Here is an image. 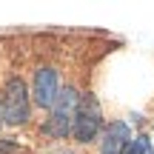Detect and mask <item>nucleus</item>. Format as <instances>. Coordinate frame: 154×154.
<instances>
[{"label": "nucleus", "mask_w": 154, "mask_h": 154, "mask_svg": "<svg viewBox=\"0 0 154 154\" xmlns=\"http://www.w3.org/2000/svg\"><path fill=\"white\" fill-rule=\"evenodd\" d=\"M3 97V120L6 126H23L29 123V114H32V97H29V88L20 77H9L0 91Z\"/></svg>", "instance_id": "1"}, {"label": "nucleus", "mask_w": 154, "mask_h": 154, "mask_svg": "<svg viewBox=\"0 0 154 154\" xmlns=\"http://www.w3.org/2000/svg\"><path fill=\"white\" fill-rule=\"evenodd\" d=\"M80 100H83V97L74 91L72 86H66V88L60 91V100L54 103V109H51V114H49V123H46V131H49L51 137L63 140V137H69V134H72Z\"/></svg>", "instance_id": "2"}, {"label": "nucleus", "mask_w": 154, "mask_h": 154, "mask_svg": "<svg viewBox=\"0 0 154 154\" xmlns=\"http://www.w3.org/2000/svg\"><path fill=\"white\" fill-rule=\"evenodd\" d=\"M100 128H103V111H100L97 97L83 94L80 106H77V117H74L72 137L77 140V143H91V140H97Z\"/></svg>", "instance_id": "3"}, {"label": "nucleus", "mask_w": 154, "mask_h": 154, "mask_svg": "<svg viewBox=\"0 0 154 154\" xmlns=\"http://www.w3.org/2000/svg\"><path fill=\"white\" fill-rule=\"evenodd\" d=\"M60 77H57L54 69L49 66H40L37 72H34V80H32V97L34 103L40 106V109H54V103L60 100Z\"/></svg>", "instance_id": "4"}, {"label": "nucleus", "mask_w": 154, "mask_h": 154, "mask_svg": "<svg viewBox=\"0 0 154 154\" xmlns=\"http://www.w3.org/2000/svg\"><path fill=\"white\" fill-rule=\"evenodd\" d=\"M131 143V128L126 120H114L106 126L103 140H100V154H123V149Z\"/></svg>", "instance_id": "5"}, {"label": "nucleus", "mask_w": 154, "mask_h": 154, "mask_svg": "<svg viewBox=\"0 0 154 154\" xmlns=\"http://www.w3.org/2000/svg\"><path fill=\"white\" fill-rule=\"evenodd\" d=\"M146 151H149V137H143V134L131 137V143L123 149V154H146Z\"/></svg>", "instance_id": "6"}, {"label": "nucleus", "mask_w": 154, "mask_h": 154, "mask_svg": "<svg viewBox=\"0 0 154 154\" xmlns=\"http://www.w3.org/2000/svg\"><path fill=\"white\" fill-rule=\"evenodd\" d=\"M3 123L6 120H3V97H0V126H3Z\"/></svg>", "instance_id": "7"}]
</instances>
